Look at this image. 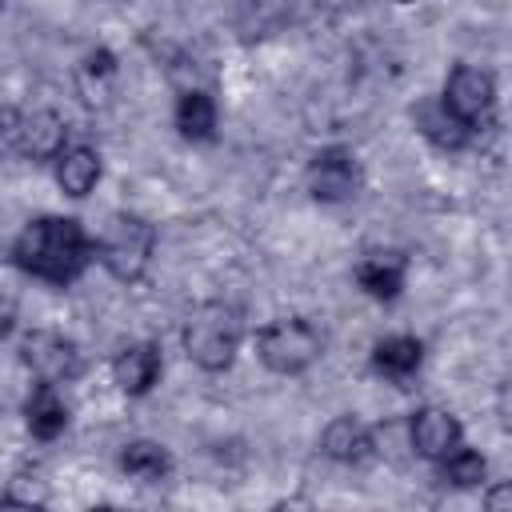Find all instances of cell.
<instances>
[{"label":"cell","mask_w":512,"mask_h":512,"mask_svg":"<svg viewBox=\"0 0 512 512\" xmlns=\"http://www.w3.org/2000/svg\"><path fill=\"white\" fill-rule=\"evenodd\" d=\"M408 436H412V448L424 456V460H444L452 448H460L464 444V428H460V420L448 412V408H416L412 412V428H408Z\"/></svg>","instance_id":"cell-9"},{"label":"cell","mask_w":512,"mask_h":512,"mask_svg":"<svg viewBox=\"0 0 512 512\" xmlns=\"http://www.w3.org/2000/svg\"><path fill=\"white\" fill-rule=\"evenodd\" d=\"M404 280H408V260L400 252H368L360 264H356V284L364 288V296L388 304L404 292Z\"/></svg>","instance_id":"cell-11"},{"label":"cell","mask_w":512,"mask_h":512,"mask_svg":"<svg viewBox=\"0 0 512 512\" xmlns=\"http://www.w3.org/2000/svg\"><path fill=\"white\" fill-rule=\"evenodd\" d=\"M320 448L336 464H360L372 456V428L360 416H336L320 432Z\"/></svg>","instance_id":"cell-12"},{"label":"cell","mask_w":512,"mask_h":512,"mask_svg":"<svg viewBox=\"0 0 512 512\" xmlns=\"http://www.w3.org/2000/svg\"><path fill=\"white\" fill-rule=\"evenodd\" d=\"M120 468H124L132 480H140V484H156V480L168 476L172 460H168L164 444H156V440H132V444H124V452H120Z\"/></svg>","instance_id":"cell-17"},{"label":"cell","mask_w":512,"mask_h":512,"mask_svg":"<svg viewBox=\"0 0 512 512\" xmlns=\"http://www.w3.org/2000/svg\"><path fill=\"white\" fill-rule=\"evenodd\" d=\"M16 316H20V300H16V292L8 284H0V340L16 328Z\"/></svg>","instance_id":"cell-20"},{"label":"cell","mask_w":512,"mask_h":512,"mask_svg":"<svg viewBox=\"0 0 512 512\" xmlns=\"http://www.w3.org/2000/svg\"><path fill=\"white\" fill-rule=\"evenodd\" d=\"M440 476L448 480V484H456V488H480L484 480H488V464H484V456L480 452H472V448H452L444 460H440Z\"/></svg>","instance_id":"cell-19"},{"label":"cell","mask_w":512,"mask_h":512,"mask_svg":"<svg viewBox=\"0 0 512 512\" xmlns=\"http://www.w3.org/2000/svg\"><path fill=\"white\" fill-rule=\"evenodd\" d=\"M92 256H96V240L72 216H36L20 228L12 244V260L28 276L56 288H68L72 280H80Z\"/></svg>","instance_id":"cell-1"},{"label":"cell","mask_w":512,"mask_h":512,"mask_svg":"<svg viewBox=\"0 0 512 512\" xmlns=\"http://www.w3.org/2000/svg\"><path fill=\"white\" fill-rule=\"evenodd\" d=\"M68 144V128L52 108H32V112H16V144L12 156L24 160H56L60 148Z\"/></svg>","instance_id":"cell-8"},{"label":"cell","mask_w":512,"mask_h":512,"mask_svg":"<svg viewBox=\"0 0 512 512\" xmlns=\"http://www.w3.org/2000/svg\"><path fill=\"white\" fill-rule=\"evenodd\" d=\"M164 372V356L152 340H136V344H124L112 360V380L124 396H144L152 392V384L160 380Z\"/></svg>","instance_id":"cell-10"},{"label":"cell","mask_w":512,"mask_h":512,"mask_svg":"<svg viewBox=\"0 0 512 512\" xmlns=\"http://www.w3.org/2000/svg\"><path fill=\"white\" fill-rule=\"evenodd\" d=\"M24 424L36 440H56L68 428V404L60 400L56 384H40L24 404Z\"/></svg>","instance_id":"cell-15"},{"label":"cell","mask_w":512,"mask_h":512,"mask_svg":"<svg viewBox=\"0 0 512 512\" xmlns=\"http://www.w3.org/2000/svg\"><path fill=\"white\" fill-rule=\"evenodd\" d=\"M488 504H492V508H500V504H512V492H508V488H500V492H492V496H488Z\"/></svg>","instance_id":"cell-22"},{"label":"cell","mask_w":512,"mask_h":512,"mask_svg":"<svg viewBox=\"0 0 512 512\" xmlns=\"http://www.w3.org/2000/svg\"><path fill=\"white\" fill-rule=\"evenodd\" d=\"M240 340H244L240 312L220 304V300H208V304L192 308L188 320H184V352L204 372H224L236 360Z\"/></svg>","instance_id":"cell-2"},{"label":"cell","mask_w":512,"mask_h":512,"mask_svg":"<svg viewBox=\"0 0 512 512\" xmlns=\"http://www.w3.org/2000/svg\"><path fill=\"white\" fill-rule=\"evenodd\" d=\"M152 252H156V228L136 212H112L96 240V260L124 284L148 272Z\"/></svg>","instance_id":"cell-3"},{"label":"cell","mask_w":512,"mask_h":512,"mask_svg":"<svg viewBox=\"0 0 512 512\" xmlns=\"http://www.w3.org/2000/svg\"><path fill=\"white\" fill-rule=\"evenodd\" d=\"M360 160L352 148L344 144H328L320 148L312 160H308V192L320 200V204H340V200H352L360 192Z\"/></svg>","instance_id":"cell-6"},{"label":"cell","mask_w":512,"mask_h":512,"mask_svg":"<svg viewBox=\"0 0 512 512\" xmlns=\"http://www.w3.org/2000/svg\"><path fill=\"white\" fill-rule=\"evenodd\" d=\"M216 120H220V112H216V100L208 92L188 88V92L176 96V128H180L184 140H212Z\"/></svg>","instance_id":"cell-16"},{"label":"cell","mask_w":512,"mask_h":512,"mask_svg":"<svg viewBox=\"0 0 512 512\" xmlns=\"http://www.w3.org/2000/svg\"><path fill=\"white\" fill-rule=\"evenodd\" d=\"M324 352V336L308 316H276L256 332V356L280 376L312 368Z\"/></svg>","instance_id":"cell-4"},{"label":"cell","mask_w":512,"mask_h":512,"mask_svg":"<svg viewBox=\"0 0 512 512\" xmlns=\"http://www.w3.org/2000/svg\"><path fill=\"white\" fill-rule=\"evenodd\" d=\"M20 360L24 368L40 380V384H72L80 372H84V356H80V344L64 332H52V328H32L24 340H20Z\"/></svg>","instance_id":"cell-5"},{"label":"cell","mask_w":512,"mask_h":512,"mask_svg":"<svg viewBox=\"0 0 512 512\" xmlns=\"http://www.w3.org/2000/svg\"><path fill=\"white\" fill-rule=\"evenodd\" d=\"M52 164H56V184H60V192H68V196H76V200L88 196V192L96 188V180H100V152L88 148V144H64Z\"/></svg>","instance_id":"cell-13"},{"label":"cell","mask_w":512,"mask_h":512,"mask_svg":"<svg viewBox=\"0 0 512 512\" xmlns=\"http://www.w3.org/2000/svg\"><path fill=\"white\" fill-rule=\"evenodd\" d=\"M440 104L464 124V128H480V120L492 112L496 104V84L484 68H472V64H460L448 72L444 80V96Z\"/></svg>","instance_id":"cell-7"},{"label":"cell","mask_w":512,"mask_h":512,"mask_svg":"<svg viewBox=\"0 0 512 512\" xmlns=\"http://www.w3.org/2000/svg\"><path fill=\"white\" fill-rule=\"evenodd\" d=\"M420 364H424V344L416 336H404L400 332V336H384V340L372 344V368L380 376L396 380V384L412 380L420 372Z\"/></svg>","instance_id":"cell-14"},{"label":"cell","mask_w":512,"mask_h":512,"mask_svg":"<svg viewBox=\"0 0 512 512\" xmlns=\"http://www.w3.org/2000/svg\"><path fill=\"white\" fill-rule=\"evenodd\" d=\"M16 112L20 108H0V152H8V156L16 144Z\"/></svg>","instance_id":"cell-21"},{"label":"cell","mask_w":512,"mask_h":512,"mask_svg":"<svg viewBox=\"0 0 512 512\" xmlns=\"http://www.w3.org/2000/svg\"><path fill=\"white\" fill-rule=\"evenodd\" d=\"M416 124H420V132H424L436 148H464L468 136H472V128H464L444 104H424V108L416 112Z\"/></svg>","instance_id":"cell-18"}]
</instances>
